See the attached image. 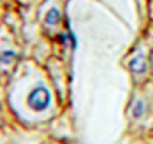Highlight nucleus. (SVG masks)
<instances>
[{
  "mask_svg": "<svg viewBox=\"0 0 153 144\" xmlns=\"http://www.w3.org/2000/svg\"><path fill=\"white\" fill-rule=\"evenodd\" d=\"M45 22L48 26H57L60 22V12L57 9H50L48 12H47V16H45Z\"/></svg>",
  "mask_w": 153,
  "mask_h": 144,
  "instance_id": "20e7f679",
  "label": "nucleus"
},
{
  "mask_svg": "<svg viewBox=\"0 0 153 144\" xmlns=\"http://www.w3.org/2000/svg\"><path fill=\"white\" fill-rule=\"evenodd\" d=\"M129 69H131L134 74H143L146 70V58L145 55H138V57H134L129 64Z\"/></svg>",
  "mask_w": 153,
  "mask_h": 144,
  "instance_id": "f03ea898",
  "label": "nucleus"
},
{
  "mask_svg": "<svg viewBox=\"0 0 153 144\" xmlns=\"http://www.w3.org/2000/svg\"><path fill=\"white\" fill-rule=\"evenodd\" d=\"M145 110H146V105L143 100H134L132 106H131V117L132 118H141L143 113H145Z\"/></svg>",
  "mask_w": 153,
  "mask_h": 144,
  "instance_id": "7ed1b4c3",
  "label": "nucleus"
},
{
  "mask_svg": "<svg viewBox=\"0 0 153 144\" xmlns=\"http://www.w3.org/2000/svg\"><path fill=\"white\" fill-rule=\"evenodd\" d=\"M52 105V93L47 86L38 84L29 91L28 95V106L33 112H45Z\"/></svg>",
  "mask_w": 153,
  "mask_h": 144,
  "instance_id": "f257e3e1",
  "label": "nucleus"
}]
</instances>
